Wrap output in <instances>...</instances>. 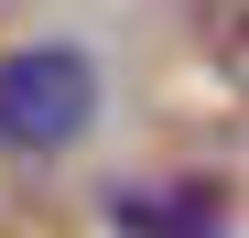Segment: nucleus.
<instances>
[{"mask_svg":"<svg viewBox=\"0 0 249 238\" xmlns=\"http://www.w3.org/2000/svg\"><path fill=\"white\" fill-rule=\"evenodd\" d=\"M108 217L119 227H228V195L217 184H174V195H119Z\"/></svg>","mask_w":249,"mask_h":238,"instance_id":"obj_2","label":"nucleus"},{"mask_svg":"<svg viewBox=\"0 0 249 238\" xmlns=\"http://www.w3.org/2000/svg\"><path fill=\"white\" fill-rule=\"evenodd\" d=\"M87 119H98V65L76 44L0 54V141L11 152H65V141H87Z\"/></svg>","mask_w":249,"mask_h":238,"instance_id":"obj_1","label":"nucleus"}]
</instances>
